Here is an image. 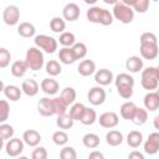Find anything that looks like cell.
Here are the masks:
<instances>
[{
  "label": "cell",
  "instance_id": "obj_26",
  "mask_svg": "<svg viewBox=\"0 0 159 159\" xmlns=\"http://www.w3.org/2000/svg\"><path fill=\"white\" fill-rule=\"evenodd\" d=\"M73 123H75V119L71 117L70 113H63V114L57 116L56 124L60 129H70L73 127Z\"/></svg>",
  "mask_w": 159,
  "mask_h": 159
},
{
  "label": "cell",
  "instance_id": "obj_13",
  "mask_svg": "<svg viewBox=\"0 0 159 159\" xmlns=\"http://www.w3.org/2000/svg\"><path fill=\"white\" fill-rule=\"evenodd\" d=\"M37 112L43 116V117H51L55 114L53 111V103H52V98L48 97H43L37 103Z\"/></svg>",
  "mask_w": 159,
  "mask_h": 159
},
{
  "label": "cell",
  "instance_id": "obj_39",
  "mask_svg": "<svg viewBox=\"0 0 159 159\" xmlns=\"http://www.w3.org/2000/svg\"><path fill=\"white\" fill-rule=\"evenodd\" d=\"M67 103H68V106L70 104H73L75 103V101H76V97H77V93H76V91H75V88H72V87H66V88H63L62 91H61V94H60Z\"/></svg>",
  "mask_w": 159,
  "mask_h": 159
},
{
  "label": "cell",
  "instance_id": "obj_33",
  "mask_svg": "<svg viewBox=\"0 0 159 159\" xmlns=\"http://www.w3.org/2000/svg\"><path fill=\"white\" fill-rule=\"evenodd\" d=\"M45 68H46V73L50 75L51 77L58 76V75L62 72V67H61L60 62L56 61V60H50V61L46 63Z\"/></svg>",
  "mask_w": 159,
  "mask_h": 159
},
{
  "label": "cell",
  "instance_id": "obj_32",
  "mask_svg": "<svg viewBox=\"0 0 159 159\" xmlns=\"http://www.w3.org/2000/svg\"><path fill=\"white\" fill-rule=\"evenodd\" d=\"M86 108L87 107L83 103H73L72 107L70 108V114L75 120H80L81 122V119H82V117H83V114L86 112Z\"/></svg>",
  "mask_w": 159,
  "mask_h": 159
},
{
  "label": "cell",
  "instance_id": "obj_25",
  "mask_svg": "<svg viewBox=\"0 0 159 159\" xmlns=\"http://www.w3.org/2000/svg\"><path fill=\"white\" fill-rule=\"evenodd\" d=\"M27 70H29L27 62H26V61H21V60L15 61V62L11 65V68H10L11 75L15 76V77H22V76L26 73Z\"/></svg>",
  "mask_w": 159,
  "mask_h": 159
},
{
  "label": "cell",
  "instance_id": "obj_19",
  "mask_svg": "<svg viewBox=\"0 0 159 159\" xmlns=\"http://www.w3.org/2000/svg\"><path fill=\"white\" fill-rule=\"evenodd\" d=\"M144 107L149 112H154L159 108V97L157 92H148L144 97Z\"/></svg>",
  "mask_w": 159,
  "mask_h": 159
},
{
  "label": "cell",
  "instance_id": "obj_52",
  "mask_svg": "<svg viewBox=\"0 0 159 159\" xmlns=\"http://www.w3.org/2000/svg\"><path fill=\"white\" fill-rule=\"evenodd\" d=\"M135 1H137V0H122V2H124V4L128 5V6H134Z\"/></svg>",
  "mask_w": 159,
  "mask_h": 159
},
{
  "label": "cell",
  "instance_id": "obj_34",
  "mask_svg": "<svg viewBox=\"0 0 159 159\" xmlns=\"http://www.w3.org/2000/svg\"><path fill=\"white\" fill-rule=\"evenodd\" d=\"M14 133H15V130H14L12 125H10L5 122L0 124V139H1V142H7L9 139H11L14 137Z\"/></svg>",
  "mask_w": 159,
  "mask_h": 159
},
{
  "label": "cell",
  "instance_id": "obj_1",
  "mask_svg": "<svg viewBox=\"0 0 159 159\" xmlns=\"http://www.w3.org/2000/svg\"><path fill=\"white\" fill-rule=\"evenodd\" d=\"M87 20L93 24H101L103 26L112 25L113 22V14L109 12V10H106L99 6H92L87 10Z\"/></svg>",
  "mask_w": 159,
  "mask_h": 159
},
{
  "label": "cell",
  "instance_id": "obj_22",
  "mask_svg": "<svg viewBox=\"0 0 159 159\" xmlns=\"http://www.w3.org/2000/svg\"><path fill=\"white\" fill-rule=\"evenodd\" d=\"M58 60L65 63V65H72L73 62H76V56L73 53L72 47H62L58 51Z\"/></svg>",
  "mask_w": 159,
  "mask_h": 159
},
{
  "label": "cell",
  "instance_id": "obj_7",
  "mask_svg": "<svg viewBox=\"0 0 159 159\" xmlns=\"http://www.w3.org/2000/svg\"><path fill=\"white\" fill-rule=\"evenodd\" d=\"M2 20L6 25L14 26L20 20V10L16 5H9L2 11Z\"/></svg>",
  "mask_w": 159,
  "mask_h": 159
},
{
  "label": "cell",
  "instance_id": "obj_38",
  "mask_svg": "<svg viewBox=\"0 0 159 159\" xmlns=\"http://www.w3.org/2000/svg\"><path fill=\"white\" fill-rule=\"evenodd\" d=\"M116 87L117 86H134V78L129 73H119L116 77Z\"/></svg>",
  "mask_w": 159,
  "mask_h": 159
},
{
  "label": "cell",
  "instance_id": "obj_37",
  "mask_svg": "<svg viewBox=\"0 0 159 159\" xmlns=\"http://www.w3.org/2000/svg\"><path fill=\"white\" fill-rule=\"evenodd\" d=\"M96 120H98L97 118V113L93 108H86V112L81 119V123L84 125H92Z\"/></svg>",
  "mask_w": 159,
  "mask_h": 159
},
{
  "label": "cell",
  "instance_id": "obj_31",
  "mask_svg": "<svg viewBox=\"0 0 159 159\" xmlns=\"http://www.w3.org/2000/svg\"><path fill=\"white\" fill-rule=\"evenodd\" d=\"M50 29L56 34H62L66 29V20L63 17H52L50 21Z\"/></svg>",
  "mask_w": 159,
  "mask_h": 159
},
{
  "label": "cell",
  "instance_id": "obj_27",
  "mask_svg": "<svg viewBox=\"0 0 159 159\" xmlns=\"http://www.w3.org/2000/svg\"><path fill=\"white\" fill-rule=\"evenodd\" d=\"M127 143L130 148H138L143 143V134L139 130H130L127 135Z\"/></svg>",
  "mask_w": 159,
  "mask_h": 159
},
{
  "label": "cell",
  "instance_id": "obj_10",
  "mask_svg": "<svg viewBox=\"0 0 159 159\" xmlns=\"http://www.w3.org/2000/svg\"><path fill=\"white\" fill-rule=\"evenodd\" d=\"M144 152L149 155H154L159 152V132H153L148 135L144 143Z\"/></svg>",
  "mask_w": 159,
  "mask_h": 159
},
{
  "label": "cell",
  "instance_id": "obj_43",
  "mask_svg": "<svg viewBox=\"0 0 159 159\" xmlns=\"http://www.w3.org/2000/svg\"><path fill=\"white\" fill-rule=\"evenodd\" d=\"M10 114V106H9V102L5 101V99H1L0 101V122L4 123L7 117Z\"/></svg>",
  "mask_w": 159,
  "mask_h": 159
},
{
  "label": "cell",
  "instance_id": "obj_12",
  "mask_svg": "<svg viewBox=\"0 0 159 159\" xmlns=\"http://www.w3.org/2000/svg\"><path fill=\"white\" fill-rule=\"evenodd\" d=\"M81 15V10H80V6L76 4V2H68L63 6V10H62V16L66 21H76Z\"/></svg>",
  "mask_w": 159,
  "mask_h": 159
},
{
  "label": "cell",
  "instance_id": "obj_15",
  "mask_svg": "<svg viewBox=\"0 0 159 159\" xmlns=\"http://www.w3.org/2000/svg\"><path fill=\"white\" fill-rule=\"evenodd\" d=\"M22 139L25 142V144H27L29 147H37L42 139L41 134L35 130V129H27L22 134Z\"/></svg>",
  "mask_w": 159,
  "mask_h": 159
},
{
  "label": "cell",
  "instance_id": "obj_17",
  "mask_svg": "<svg viewBox=\"0 0 159 159\" xmlns=\"http://www.w3.org/2000/svg\"><path fill=\"white\" fill-rule=\"evenodd\" d=\"M40 88H41V87L39 86V83H37L35 80H32V78L25 80V81L22 82V84H21L22 92H24L26 96H29V97H35V96L39 93Z\"/></svg>",
  "mask_w": 159,
  "mask_h": 159
},
{
  "label": "cell",
  "instance_id": "obj_40",
  "mask_svg": "<svg viewBox=\"0 0 159 159\" xmlns=\"http://www.w3.org/2000/svg\"><path fill=\"white\" fill-rule=\"evenodd\" d=\"M52 142L58 147L66 145L67 142H68V134L63 130H57L52 134Z\"/></svg>",
  "mask_w": 159,
  "mask_h": 159
},
{
  "label": "cell",
  "instance_id": "obj_18",
  "mask_svg": "<svg viewBox=\"0 0 159 159\" xmlns=\"http://www.w3.org/2000/svg\"><path fill=\"white\" fill-rule=\"evenodd\" d=\"M77 72L83 77L91 76L96 72V63L92 60H83L80 62V65L77 67Z\"/></svg>",
  "mask_w": 159,
  "mask_h": 159
},
{
  "label": "cell",
  "instance_id": "obj_28",
  "mask_svg": "<svg viewBox=\"0 0 159 159\" xmlns=\"http://www.w3.org/2000/svg\"><path fill=\"white\" fill-rule=\"evenodd\" d=\"M35 32H36V29L31 22L25 21V22H21L17 26V34L20 36H22V37H26V39L27 37H32L35 35Z\"/></svg>",
  "mask_w": 159,
  "mask_h": 159
},
{
  "label": "cell",
  "instance_id": "obj_5",
  "mask_svg": "<svg viewBox=\"0 0 159 159\" xmlns=\"http://www.w3.org/2000/svg\"><path fill=\"white\" fill-rule=\"evenodd\" d=\"M35 45L43 50L46 53H53L57 50V40L48 35H37L35 36Z\"/></svg>",
  "mask_w": 159,
  "mask_h": 159
},
{
  "label": "cell",
  "instance_id": "obj_2",
  "mask_svg": "<svg viewBox=\"0 0 159 159\" xmlns=\"http://www.w3.org/2000/svg\"><path fill=\"white\" fill-rule=\"evenodd\" d=\"M140 84L147 91H154L159 87V73L157 67H147L142 70V80Z\"/></svg>",
  "mask_w": 159,
  "mask_h": 159
},
{
  "label": "cell",
  "instance_id": "obj_45",
  "mask_svg": "<svg viewBox=\"0 0 159 159\" xmlns=\"http://www.w3.org/2000/svg\"><path fill=\"white\" fill-rule=\"evenodd\" d=\"M10 60H11V53L9 52V50H6L5 47H1L0 48V67L5 68L10 63Z\"/></svg>",
  "mask_w": 159,
  "mask_h": 159
},
{
  "label": "cell",
  "instance_id": "obj_29",
  "mask_svg": "<svg viewBox=\"0 0 159 159\" xmlns=\"http://www.w3.org/2000/svg\"><path fill=\"white\" fill-rule=\"evenodd\" d=\"M82 143L88 149H96L99 145L101 140H99V137L97 134H94V133H87V134L83 135Z\"/></svg>",
  "mask_w": 159,
  "mask_h": 159
},
{
  "label": "cell",
  "instance_id": "obj_55",
  "mask_svg": "<svg viewBox=\"0 0 159 159\" xmlns=\"http://www.w3.org/2000/svg\"><path fill=\"white\" fill-rule=\"evenodd\" d=\"M155 92H157V94H158V97H159V87L157 88V91H155Z\"/></svg>",
  "mask_w": 159,
  "mask_h": 159
},
{
  "label": "cell",
  "instance_id": "obj_50",
  "mask_svg": "<svg viewBox=\"0 0 159 159\" xmlns=\"http://www.w3.org/2000/svg\"><path fill=\"white\" fill-rule=\"evenodd\" d=\"M88 158H89V159H103V158H104V155H103L101 152H97V150H94V152L89 153Z\"/></svg>",
  "mask_w": 159,
  "mask_h": 159
},
{
  "label": "cell",
  "instance_id": "obj_41",
  "mask_svg": "<svg viewBox=\"0 0 159 159\" xmlns=\"http://www.w3.org/2000/svg\"><path fill=\"white\" fill-rule=\"evenodd\" d=\"M72 50H73V53L76 56V60H82L87 55V46L83 42H76L72 46Z\"/></svg>",
  "mask_w": 159,
  "mask_h": 159
},
{
  "label": "cell",
  "instance_id": "obj_21",
  "mask_svg": "<svg viewBox=\"0 0 159 159\" xmlns=\"http://www.w3.org/2000/svg\"><path fill=\"white\" fill-rule=\"evenodd\" d=\"M125 68L132 73H137L143 70V60L139 56H130L125 61Z\"/></svg>",
  "mask_w": 159,
  "mask_h": 159
},
{
  "label": "cell",
  "instance_id": "obj_56",
  "mask_svg": "<svg viewBox=\"0 0 159 159\" xmlns=\"http://www.w3.org/2000/svg\"><path fill=\"white\" fill-rule=\"evenodd\" d=\"M157 70H158V73H159V66H158V67H157Z\"/></svg>",
  "mask_w": 159,
  "mask_h": 159
},
{
  "label": "cell",
  "instance_id": "obj_54",
  "mask_svg": "<svg viewBox=\"0 0 159 159\" xmlns=\"http://www.w3.org/2000/svg\"><path fill=\"white\" fill-rule=\"evenodd\" d=\"M83 1H84L86 4H88V5H94L98 0H83Z\"/></svg>",
  "mask_w": 159,
  "mask_h": 159
},
{
  "label": "cell",
  "instance_id": "obj_35",
  "mask_svg": "<svg viewBox=\"0 0 159 159\" xmlns=\"http://www.w3.org/2000/svg\"><path fill=\"white\" fill-rule=\"evenodd\" d=\"M58 42H60L63 47H72V46L76 43V36H75V34H72V32L63 31V32L60 35Z\"/></svg>",
  "mask_w": 159,
  "mask_h": 159
},
{
  "label": "cell",
  "instance_id": "obj_11",
  "mask_svg": "<svg viewBox=\"0 0 159 159\" xmlns=\"http://www.w3.org/2000/svg\"><path fill=\"white\" fill-rule=\"evenodd\" d=\"M98 122H99V125L101 127L112 129V128H114V127L118 125L119 118H118V114L114 113V112H104V113H102L99 116Z\"/></svg>",
  "mask_w": 159,
  "mask_h": 159
},
{
  "label": "cell",
  "instance_id": "obj_49",
  "mask_svg": "<svg viewBox=\"0 0 159 159\" xmlns=\"http://www.w3.org/2000/svg\"><path fill=\"white\" fill-rule=\"evenodd\" d=\"M128 158H129V159H144V154H142L140 152H137V150H134V152L129 153Z\"/></svg>",
  "mask_w": 159,
  "mask_h": 159
},
{
  "label": "cell",
  "instance_id": "obj_3",
  "mask_svg": "<svg viewBox=\"0 0 159 159\" xmlns=\"http://www.w3.org/2000/svg\"><path fill=\"white\" fill-rule=\"evenodd\" d=\"M113 17L122 24H130L134 20V10L132 6L125 5L124 2H117L113 5Z\"/></svg>",
  "mask_w": 159,
  "mask_h": 159
},
{
  "label": "cell",
  "instance_id": "obj_23",
  "mask_svg": "<svg viewBox=\"0 0 159 159\" xmlns=\"http://www.w3.org/2000/svg\"><path fill=\"white\" fill-rule=\"evenodd\" d=\"M137 106L133 103V102H124L122 106H120V117L123 119H127V120H132L133 117H134V113L137 111Z\"/></svg>",
  "mask_w": 159,
  "mask_h": 159
},
{
  "label": "cell",
  "instance_id": "obj_30",
  "mask_svg": "<svg viewBox=\"0 0 159 159\" xmlns=\"http://www.w3.org/2000/svg\"><path fill=\"white\" fill-rule=\"evenodd\" d=\"M52 103H53V111H55V114H56V116L67 113L68 103H67L61 96H60V97H55V98H52Z\"/></svg>",
  "mask_w": 159,
  "mask_h": 159
},
{
  "label": "cell",
  "instance_id": "obj_16",
  "mask_svg": "<svg viewBox=\"0 0 159 159\" xmlns=\"http://www.w3.org/2000/svg\"><path fill=\"white\" fill-rule=\"evenodd\" d=\"M94 81L99 86L111 84V82L113 81V73H112V71H109L107 68H101L94 73Z\"/></svg>",
  "mask_w": 159,
  "mask_h": 159
},
{
  "label": "cell",
  "instance_id": "obj_14",
  "mask_svg": "<svg viewBox=\"0 0 159 159\" xmlns=\"http://www.w3.org/2000/svg\"><path fill=\"white\" fill-rule=\"evenodd\" d=\"M40 87H41V91L43 93L48 94V96L56 94L58 92V89H60L58 82L56 80H53V78H45V80H42Z\"/></svg>",
  "mask_w": 159,
  "mask_h": 159
},
{
  "label": "cell",
  "instance_id": "obj_47",
  "mask_svg": "<svg viewBox=\"0 0 159 159\" xmlns=\"http://www.w3.org/2000/svg\"><path fill=\"white\" fill-rule=\"evenodd\" d=\"M32 159H46L47 158V150L43 147H36L31 153Z\"/></svg>",
  "mask_w": 159,
  "mask_h": 159
},
{
  "label": "cell",
  "instance_id": "obj_42",
  "mask_svg": "<svg viewBox=\"0 0 159 159\" xmlns=\"http://www.w3.org/2000/svg\"><path fill=\"white\" fill-rule=\"evenodd\" d=\"M60 158H61V159H76V158H77V153H76V150H75L73 147L66 145V147H63V148L61 149V152H60Z\"/></svg>",
  "mask_w": 159,
  "mask_h": 159
},
{
  "label": "cell",
  "instance_id": "obj_9",
  "mask_svg": "<svg viewBox=\"0 0 159 159\" xmlns=\"http://www.w3.org/2000/svg\"><path fill=\"white\" fill-rule=\"evenodd\" d=\"M106 91L102 88V86H96L92 87L87 94L88 102L93 106H101L106 101Z\"/></svg>",
  "mask_w": 159,
  "mask_h": 159
},
{
  "label": "cell",
  "instance_id": "obj_51",
  "mask_svg": "<svg viewBox=\"0 0 159 159\" xmlns=\"http://www.w3.org/2000/svg\"><path fill=\"white\" fill-rule=\"evenodd\" d=\"M153 125H154V128L159 132V114L154 117V119H153Z\"/></svg>",
  "mask_w": 159,
  "mask_h": 159
},
{
  "label": "cell",
  "instance_id": "obj_53",
  "mask_svg": "<svg viewBox=\"0 0 159 159\" xmlns=\"http://www.w3.org/2000/svg\"><path fill=\"white\" fill-rule=\"evenodd\" d=\"M106 4H108V5H114V4H117L119 0H103Z\"/></svg>",
  "mask_w": 159,
  "mask_h": 159
},
{
  "label": "cell",
  "instance_id": "obj_44",
  "mask_svg": "<svg viewBox=\"0 0 159 159\" xmlns=\"http://www.w3.org/2000/svg\"><path fill=\"white\" fill-rule=\"evenodd\" d=\"M133 87L134 86H117V91H118V94L124 98V99H129L132 96H133Z\"/></svg>",
  "mask_w": 159,
  "mask_h": 159
},
{
  "label": "cell",
  "instance_id": "obj_8",
  "mask_svg": "<svg viewBox=\"0 0 159 159\" xmlns=\"http://www.w3.org/2000/svg\"><path fill=\"white\" fill-rule=\"evenodd\" d=\"M140 56L144 60H154L159 55L158 42H140Z\"/></svg>",
  "mask_w": 159,
  "mask_h": 159
},
{
  "label": "cell",
  "instance_id": "obj_48",
  "mask_svg": "<svg viewBox=\"0 0 159 159\" xmlns=\"http://www.w3.org/2000/svg\"><path fill=\"white\" fill-rule=\"evenodd\" d=\"M139 41L140 42H158V39H157L155 34H153V32H143L140 35Z\"/></svg>",
  "mask_w": 159,
  "mask_h": 159
},
{
  "label": "cell",
  "instance_id": "obj_4",
  "mask_svg": "<svg viewBox=\"0 0 159 159\" xmlns=\"http://www.w3.org/2000/svg\"><path fill=\"white\" fill-rule=\"evenodd\" d=\"M25 61L29 65V68L31 71H39L45 65V58H43V53L41 51V48L36 47H30L26 51V57Z\"/></svg>",
  "mask_w": 159,
  "mask_h": 159
},
{
  "label": "cell",
  "instance_id": "obj_36",
  "mask_svg": "<svg viewBox=\"0 0 159 159\" xmlns=\"http://www.w3.org/2000/svg\"><path fill=\"white\" fill-rule=\"evenodd\" d=\"M147 119H148V111L145 108L138 107L137 111H135V113H134V117H133L132 122L135 125H142V124H144L147 122Z\"/></svg>",
  "mask_w": 159,
  "mask_h": 159
},
{
  "label": "cell",
  "instance_id": "obj_20",
  "mask_svg": "<svg viewBox=\"0 0 159 159\" xmlns=\"http://www.w3.org/2000/svg\"><path fill=\"white\" fill-rule=\"evenodd\" d=\"M2 92L5 94V97L7 99H10L11 102H17L20 98H21V94L24 93L22 89H20L15 84H9V86H5L2 88Z\"/></svg>",
  "mask_w": 159,
  "mask_h": 159
},
{
  "label": "cell",
  "instance_id": "obj_46",
  "mask_svg": "<svg viewBox=\"0 0 159 159\" xmlns=\"http://www.w3.org/2000/svg\"><path fill=\"white\" fill-rule=\"evenodd\" d=\"M133 9L139 14H144L149 9V0H137Z\"/></svg>",
  "mask_w": 159,
  "mask_h": 159
},
{
  "label": "cell",
  "instance_id": "obj_24",
  "mask_svg": "<svg viewBox=\"0 0 159 159\" xmlns=\"http://www.w3.org/2000/svg\"><path fill=\"white\" fill-rule=\"evenodd\" d=\"M106 142L111 147H118L123 143V134L119 130H109L106 134Z\"/></svg>",
  "mask_w": 159,
  "mask_h": 159
},
{
  "label": "cell",
  "instance_id": "obj_6",
  "mask_svg": "<svg viewBox=\"0 0 159 159\" xmlns=\"http://www.w3.org/2000/svg\"><path fill=\"white\" fill-rule=\"evenodd\" d=\"M24 144H25L24 139L14 138V137H12L11 139H9V140L6 142V144H5V152H6V154H7L9 157L15 158V157H17V155H20V154L22 153V150H24Z\"/></svg>",
  "mask_w": 159,
  "mask_h": 159
}]
</instances>
